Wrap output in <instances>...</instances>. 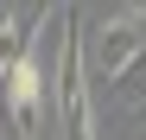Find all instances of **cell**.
<instances>
[{
	"label": "cell",
	"mask_w": 146,
	"mask_h": 140,
	"mask_svg": "<svg viewBox=\"0 0 146 140\" xmlns=\"http://www.w3.org/2000/svg\"><path fill=\"white\" fill-rule=\"evenodd\" d=\"M127 13H133V19H146V0H127Z\"/></svg>",
	"instance_id": "5"
},
{
	"label": "cell",
	"mask_w": 146,
	"mask_h": 140,
	"mask_svg": "<svg viewBox=\"0 0 146 140\" xmlns=\"http://www.w3.org/2000/svg\"><path fill=\"white\" fill-rule=\"evenodd\" d=\"M133 57H146V19H133V13L102 19V26L83 38V70H89L95 83H114Z\"/></svg>",
	"instance_id": "2"
},
{
	"label": "cell",
	"mask_w": 146,
	"mask_h": 140,
	"mask_svg": "<svg viewBox=\"0 0 146 140\" xmlns=\"http://www.w3.org/2000/svg\"><path fill=\"white\" fill-rule=\"evenodd\" d=\"M114 96L127 102V108H146V64H140V57H133V64L114 77Z\"/></svg>",
	"instance_id": "4"
},
{
	"label": "cell",
	"mask_w": 146,
	"mask_h": 140,
	"mask_svg": "<svg viewBox=\"0 0 146 140\" xmlns=\"http://www.w3.org/2000/svg\"><path fill=\"white\" fill-rule=\"evenodd\" d=\"M38 19H44V13H32V19H13V13H0V70H7L19 51H26V32L38 26Z\"/></svg>",
	"instance_id": "3"
},
{
	"label": "cell",
	"mask_w": 146,
	"mask_h": 140,
	"mask_svg": "<svg viewBox=\"0 0 146 140\" xmlns=\"http://www.w3.org/2000/svg\"><path fill=\"white\" fill-rule=\"evenodd\" d=\"M57 134L64 140H95V102H89V70H83V32L76 7H57Z\"/></svg>",
	"instance_id": "1"
}]
</instances>
